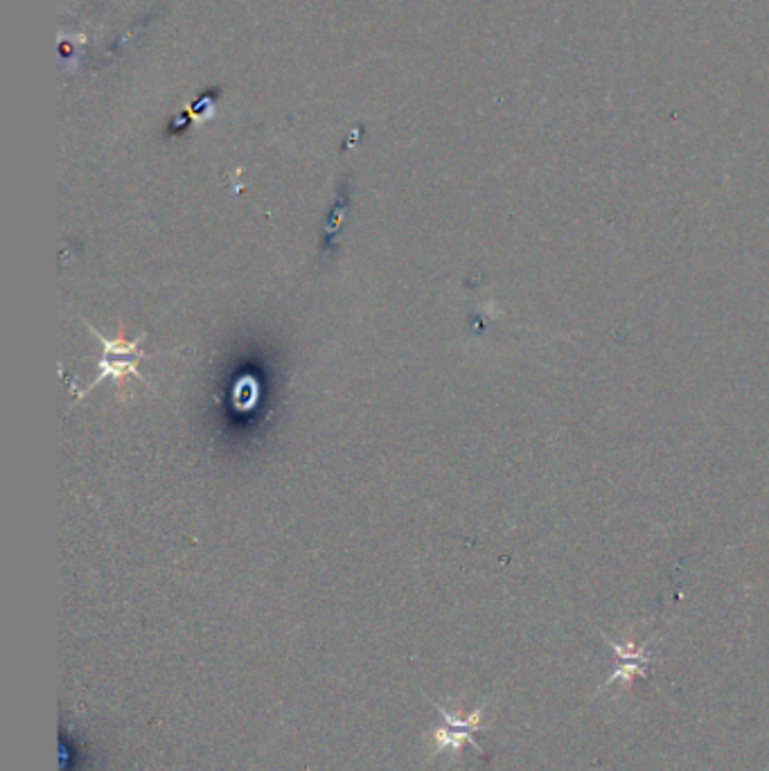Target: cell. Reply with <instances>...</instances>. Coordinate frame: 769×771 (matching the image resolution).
I'll list each match as a JSON object with an SVG mask.
<instances>
[{"label":"cell","instance_id":"cell-1","mask_svg":"<svg viewBox=\"0 0 769 771\" xmlns=\"http://www.w3.org/2000/svg\"><path fill=\"white\" fill-rule=\"evenodd\" d=\"M89 330L102 341V346H104V357H102V361H100V374L96 377V381L89 386V389L82 393V395H87L89 391H93L96 389V386H100L104 379H113V381H120V379H124L127 374H133V377H138L140 381H144V374L138 370V366H136V361L138 359H149V354H144L142 350H138V346H140V341L144 339V337H138L136 341H127V339H107L104 334H100L98 330H93L91 326H89Z\"/></svg>","mask_w":769,"mask_h":771},{"label":"cell","instance_id":"cell-2","mask_svg":"<svg viewBox=\"0 0 769 771\" xmlns=\"http://www.w3.org/2000/svg\"><path fill=\"white\" fill-rule=\"evenodd\" d=\"M613 652H617V670L607 679V683L600 685L598 692L605 688L613 685L617 681H623L630 685L637 677H648V668L652 665V654L648 652L646 645H635V643H611Z\"/></svg>","mask_w":769,"mask_h":771}]
</instances>
